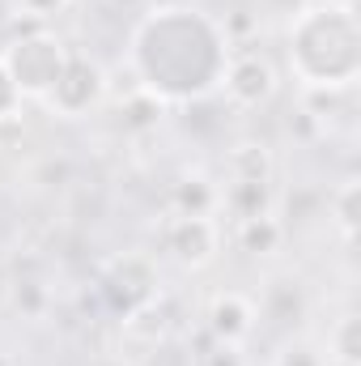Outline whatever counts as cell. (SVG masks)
<instances>
[{"instance_id":"277c9868","label":"cell","mask_w":361,"mask_h":366,"mask_svg":"<svg viewBox=\"0 0 361 366\" xmlns=\"http://www.w3.org/2000/svg\"><path fill=\"white\" fill-rule=\"evenodd\" d=\"M158 247L175 269L200 273L221 256V222L217 217H191V213H166L158 222Z\"/></svg>"},{"instance_id":"ba28073f","label":"cell","mask_w":361,"mask_h":366,"mask_svg":"<svg viewBox=\"0 0 361 366\" xmlns=\"http://www.w3.org/2000/svg\"><path fill=\"white\" fill-rule=\"evenodd\" d=\"M260 324V302L243 290H217L204 307V332L213 341H230V345H247V337Z\"/></svg>"},{"instance_id":"2e32d148","label":"cell","mask_w":361,"mask_h":366,"mask_svg":"<svg viewBox=\"0 0 361 366\" xmlns=\"http://www.w3.org/2000/svg\"><path fill=\"white\" fill-rule=\"evenodd\" d=\"M323 354H327L332 366H361V320L353 311H345V315L332 324Z\"/></svg>"},{"instance_id":"9c48e42d","label":"cell","mask_w":361,"mask_h":366,"mask_svg":"<svg viewBox=\"0 0 361 366\" xmlns=\"http://www.w3.org/2000/svg\"><path fill=\"white\" fill-rule=\"evenodd\" d=\"M230 222H247V217H264L276 213V183H251V179H225L221 183V209Z\"/></svg>"},{"instance_id":"6da1fadb","label":"cell","mask_w":361,"mask_h":366,"mask_svg":"<svg viewBox=\"0 0 361 366\" xmlns=\"http://www.w3.org/2000/svg\"><path fill=\"white\" fill-rule=\"evenodd\" d=\"M230 39L221 17L195 4H158L141 13L128 34V69L136 90L162 107H195L221 90L230 64Z\"/></svg>"},{"instance_id":"3957f363","label":"cell","mask_w":361,"mask_h":366,"mask_svg":"<svg viewBox=\"0 0 361 366\" xmlns=\"http://www.w3.org/2000/svg\"><path fill=\"white\" fill-rule=\"evenodd\" d=\"M68 51H73V47H68L60 34L34 26V30H21L17 39H9V43L0 47V64L9 69V77H13V86H17L21 98L43 102V98L51 94V86H56V77L64 73Z\"/></svg>"},{"instance_id":"e0dca14e","label":"cell","mask_w":361,"mask_h":366,"mask_svg":"<svg viewBox=\"0 0 361 366\" xmlns=\"http://www.w3.org/2000/svg\"><path fill=\"white\" fill-rule=\"evenodd\" d=\"M9 307L21 320H43L51 311V290L39 277H13L9 281Z\"/></svg>"},{"instance_id":"52a82bcc","label":"cell","mask_w":361,"mask_h":366,"mask_svg":"<svg viewBox=\"0 0 361 366\" xmlns=\"http://www.w3.org/2000/svg\"><path fill=\"white\" fill-rule=\"evenodd\" d=\"M280 90V73L264 51H251V47H234L230 51V64H225V77H221V90L230 107L238 111H264Z\"/></svg>"},{"instance_id":"d6986e66","label":"cell","mask_w":361,"mask_h":366,"mask_svg":"<svg viewBox=\"0 0 361 366\" xmlns=\"http://www.w3.org/2000/svg\"><path fill=\"white\" fill-rule=\"evenodd\" d=\"M123 111H128V115H123V128H132V132H149V128H158L162 115H166V107H162L158 98H149L145 90H132V102H128Z\"/></svg>"},{"instance_id":"8fae6325","label":"cell","mask_w":361,"mask_h":366,"mask_svg":"<svg viewBox=\"0 0 361 366\" xmlns=\"http://www.w3.org/2000/svg\"><path fill=\"white\" fill-rule=\"evenodd\" d=\"M234 247L243 252V256H255V260H264V256H276L280 247H285V239H289V226L276 217V213H264V217H247V222H234Z\"/></svg>"},{"instance_id":"30bf717a","label":"cell","mask_w":361,"mask_h":366,"mask_svg":"<svg viewBox=\"0 0 361 366\" xmlns=\"http://www.w3.org/2000/svg\"><path fill=\"white\" fill-rule=\"evenodd\" d=\"M217 209H221V183H213L204 171H187L171 183V213L217 217Z\"/></svg>"},{"instance_id":"5b68a950","label":"cell","mask_w":361,"mask_h":366,"mask_svg":"<svg viewBox=\"0 0 361 366\" xmlns=\"http://www.w3.org/2000/svg\"><path fill=\"white\" fill-rule=\"evenodd\" d=\"M106 90H111L106 69L93 56H86V51H68V64L56 77L51 94L43 98V107L56 119H86V115H93L106 102Z\"/></svg>"},{"instance_id":"5bb4252c","label":"cell","mask_w":361,"mask_h":366,"mask_svg":"<svg viewBox=\"0 0 361 366\" xmlns=\"http://www.w3.org/2000/svg\"><path fill=\"white\" fill-rule=\"evenodd\" d=\"M225 179H251V183H276V158L264 141H238L225 154Z\"/></svg>"},{"instance_id":"cb8c5ba5","label":"cell","mask_w":361,"mask_h":366,"mask_svg":"<svg viewBox=\"0 0 361 366\" xmlns=\"http://www.w3.org/2000/svg\"><path fill=\"white\" fill-rule=\"evenodd\" d=\"M106 4H111V9H123V13H132V9H141L145 0H106Z\"/></svg>"},{"instance_id":"603a6c76","label":"cell","mask_w":361,"mask_h":366,"mask_svg":"<svg viewBox=\"0 0 361 366\" xmlns=\"http://www.w3.org/2000/svg\"><path fill=\"white\" fill-rule=\"evenodd\" d=\"M306 4H310V0H260V13H268V17H280V21L289 26V21H293V17H298Z\"/></svg>"},{"instance_id":"4fadbf2b","label":"cell","mask_w":361,"mask_h":366,"mask_svg":"<svg viewBox=\"0 0 361 366\" xmlns=\"http://www.w3.org/2000/svg\"><path fill=\"white\" fill-rule=\"evenodd\" d=\"M123 324V341L128 345H145V350H158V345H166V337H171V311H166V298L158 294L153 302H145V307H136L132 315H123L119 320Z\"/></svg>"},{"instance_id":"7402d4cb","label":"cell","mask_w":361,"mask_h":366,"mask_svg":"<svg viewBox=\"0 0 361 366\" xmlns=\"http://www.w3.org/2000/svg\"><path fill=\"white\" fill-rule=\"evenodd\" d=\"M21 94H17V86H13V77H9V69L0 64V124L4 119H13V115H21Z\"/></svg>"},{"instance_id":"ac0fdd59","label":"cell","mask_w":361,"mask_h":366,"mask_svg":"<svg viewBox=\"0 0 361 366\" xmlns=\"http://www.w3.org/2000/svg\"><path fill=\"white\" fill-rule=\"evenodd\" d=\"M268 366H332V362H327V354H323L319 341H310L306 332H293V337H285L276 345Z\"/></svg>"},{"instance_id":"ffe728a7","label":"cell","mask_w":361,"mask_h":366,"mask_svg":"<svg viewBox=\"0 0 361 366\" xmlns=\"http://www.w3.org/2000/svg\"><path fill=\"white\" fill-rule=\"evenodd\" d=\"M191 366H247V354H243V345H230V341H204L200 345V354H195V362Z\"/></svg>"},{"instance_id":"44dd1931","label":"cell","mask_w":361,"mask_h":366,"mask_svg":"<svg viewBox=\"0 0 361 366\" xmlns=\"http://www.w3.org/2000/svg\"><path fill=\"white\" fill-rule=\"evenodd\" d=\"M73 0H17V13H26L30 21H51L68 9Z\"/></svg>"},{"instance_id":"7a4b0ae2","label":"cell","mask_w":361,"mask_h":366,"mask_svg":"<svg viewBox=\"0 0 361 366\" xmlns=\"http://www.w3.org/2000/svg\"><path fill=\"white\" fill-rule=\"evenodd\" d=\"M285 60L302 90H353L361 77V21L353 0L306 4L285 26Z\"/></svg>"},{"instance_id":"8992f818","label":"cell","mask_w":361,"mask_h":366,"mask_svg":"<svg viewBox=\"0 0 361 366\" xmlns=\"http://www.w3.org/2000/svg\"><path fill=\"white\" fill-rule=\"evenodd\" d=\"M162 294V285H158V264H153V256H145V252H128V256H115L102 277H98V298H102V307L111 311V315H132L136 307H145V302H153Z\"/></svg>"},{"instance_id":"9a60e30c","label":"cell","mask_w":361,"mask_h":366,"mask_svg":"<svg viewBox=\"0 0 361 366\" xmlns=\"http://www.w3.org/2000/svg\"><path fill=\"white\" fill-rule=\"evenodd\" d=\"M327 217L336 222L340 239L353 247L357 239V226H361V183L349 175L345 183H336V192H327Z\"/></svg>"},{"instance_id":"484cf974","label":"cell","mask_w":361,"mask_h":366,"mask_svg":"<svg viewBox=\"0 0 361 366\" xmlns=\"http://www.w3.org/2000/svg\"><path fill=\"white\" fill-rule=\"evenodd\" d=\"M0 366H13V362H9V358H4V354H0Z\"/></svg>"},{"instance_id":"7c38bea8","label":"cell","mask_w":361,"mask_h":366,"mask_svg":"<svg viewBox=\"0 0 361 366\" xmlns=\"http://www.w3.org/2000/svg\"><path fill=\"white\" fill-rule=\"evenodd\" d=\"M306 311H310L306 285L298 277H272L264 290V302H260V315L276 320L280 328H293L298 320H306Z\"/></svg>"},{"instance_id":"d4e9b609","label":"cell","mask_w":361,"mask_h":366,"mask_svg":"<svg viewBox=\"0 0 361 366\" xmlns=\"http://www.w3.org/2000/svg\"><path fill=\"white\" fill-rule=\"evenodd\" d=\"M93 366H132V362H123V358H102V362H93Z\"/></svg>"}]
</instances>
